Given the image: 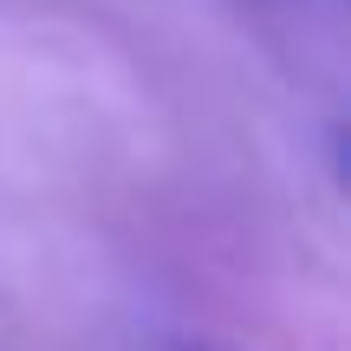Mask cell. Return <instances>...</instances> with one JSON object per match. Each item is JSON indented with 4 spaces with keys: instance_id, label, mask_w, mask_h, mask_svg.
Instances as JSON below:
<instances>
[{
    "instance_id": "6da1fadb",
    "label": "cell",
    "mask_w": 351,
    "mask_h": 351,
    "mask_svg": "<svg viewBox=\"0 0 351 351\" xmlns=\"http://www.w3.org/2000/svg\"><path fill=\"white\" fill-rule=\"evenodd\" d=\"M176 351H234V345H208V339H195V345H176Z\"/></svg>"
}]
</instances>
